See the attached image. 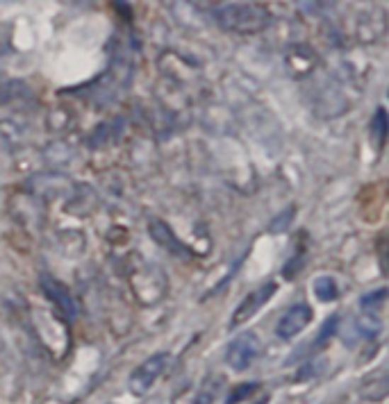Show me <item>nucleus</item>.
<instances>
[{
	"label": "nucleus",
	"mask_w": 389,
	"mask_h": 404,
	"mask_svg": "<svg viewBox=\"0 0 389 404\" xmlns=\"http://www.w3.org/2000/svg\"><path fill=\"white\" fill-rule=\"evenodd\" d=\"M312 318H315V311H312V307L308 302L291 304V307L283 316H280V321L276 325L278 338H285V341H289V338L298 336L312 323Z\"/></svg>",
	"instance_id": "obj_4"
},
{
	"label": "nucleus",
	"mask_w": 389,
	"mask_h": 404,
	"mask_svg": "<svg viewBox=\"0 0 389 404\" xmlns=\"http://www.w3.org/2000/svg\"><path fill=\"white\" fill-rule=\"evenodd\" d=\"M214 396H216V393H214L212 388H208V391H203V393H201L198 400L193 402V404H212V402H214Z\"/></svg>",
	"instance_id": "obj_13"
},
{
	"label": "nucleus",
	"mask_w": 389,
	"mask_h": 404,
	"mask_svg": "<svg viewBox=\"0 0 389 404\" xmlns=\"http://www.w3.org/2000/svg\"><path fill=\"white\" fill-rule=\"evenodd\" d=\"M219 25L232 32H257L269 25L271 14L269 9L262 5H253V3H228L216 7L214 12Z\"/></svg>",
	"instance_id": "obj_1"
},
{
	"label": "nucleus",
	"mask_w": 389,
	"mask_h": 404,
	"mask_svg": "<svg viewBox=\"0 0 389 404\" xmlns=\"http://www.w3.org/2000/svg\"><path fill=\"white\" fill-rule=\"evenodd\" d=\"M385 296H387V291H385V289H378V291L369 293V296H364V298H362V309H364V311H369V309L380 307L383 300H385Z\"/></svg>",
	"instance_id": "obj_12"
},
{
	"label": "nucleus",
	"mask_w": 389,
	"mask_h": 404,
	"mask_svg": "<svg viewBox=\"0 0 389 404\" xmlns=\"http://www.w3.org/2000/svg\"><path fill=\"white\" fill-rule=\"evenodd\" d=\"M312 291H315L317 300H321V302H332V300H337V296H339L337 279H334L332 275L315 277V282H312Z\"/></svg>",
	"instance_id": "obj_8"
},
{
	"label": "nucleus",
	"mask_w": 389,
	"mask_h": 404,
	"mask_svg": "<svg viewBox=\"0 0 389 404\" xmlns=\"http://www.w3.org/2000/svg\"><path fill=\"white\" fill-rule=\"evenodd\" d=\"M41 291L46 293V298L50 302H55L62 311H67L69 316L78 313V302H75L73 293L67 287H64L62 282L52 279L50 275H41Z\"/></svg>",
	"instance_id": "obj_6"
},
{
	"label": "nucleus",
	"mask_w": 389,
	"mask_h": 404,
	"mask_svg": "<svg viewBox=\"0 0 389 404\" xmlns=\"http://www.w3.org/2000/svg\"><path fill=\"white\" fill-rule=\"evenodd\" d=\"M337 325H339V318H337V316H330V318H328L326 323H323V327H321L319 338H317V345L328 343V338L334 336V332H337Z\"/></svg>",
	"instance_id": "obj_11"
},
{
	"label": "nucleus",
	"mask_w": 389,
	"mask_h": 404,
	"mask_svg": "<svg viewBox=\"0 0 389 404\" xmlns=\"http://www.w3.org/2000/svg\"><path fill=\"white\" fill-rule=\"evenodd\" d=\"M278 289L276 282H264L262 287H257L255 291H251L248 296L239 302V307L235 309L232 313V321H230V327H239L242 323L251 321L253 316L264 307V304L274 298V293Z\"/></svg>",
	"instance_id": "obj_5"
},
{
	"label": "nucleus",
	"mask_w": 389,
	"mask_h": 404,
	"mask_svg": "<svg viewBox=\"0 0 389 404\" xmlns=\"http://www.w3.org/2000/svg\"><path fill=\"white\" fill-rule=\"evenodd\" d=\"M167 364H169L167 352H159V354H153L150 359H146V362L130 375V381H128L130 393L137 398H144L146 393L157 384V379L162 377V373H164Z\"/></svg>",
	"instance_id": "obj_2"
},
{
	"label": "nucleus",
	"mask_w": 389,
	"mask_h": 404,
	"mask_svg": "<svg viewBox=\"0 0 389 404\" xmlns=\"http://www.w3.org/2000/svg\"><path fill=\"white\" fill-rule=\"evenodd\" d=\"M259 350H262V343L253 332H244L242 336H237L230 341L228 350H225V364L232 370H246L251 368V364L257 359Z\"/></svg>",
	"instance_id": "obj_3"
},
{
	"label": "nucleus",
	"mask_w": 389,
	"mask_h": 404,
	"mask_svg": "<svg viewBox=\"0 0 389 404\" xmlns=\"http://www.w3.org/2000/svg\"><path fill=\"white\" fill-rule=\"evenodd\" d=\"M371 137L376 139L378 146H383L387 139V112L383 107H378V112L371 121Z\"/></svg>",
	"instance_id": "obj_9"
},
{
	"label": "nucleus",
	"mask_w": 389,
	"mask_h": 404,
	"mask_svg": "<svg viewBox=\"0 0 389 404\" xmlns=\"http://www.w3.org/2000/svg\"><path fill=\"white\" fill-rule=\"evenodd\" d=\"M255 391H259V384L257 381H248V384H239V386H235L230 391V396L225 398V404H237V402H242L246 398H251Z\"/></svg>",
	"instance_id": "obj_10"
},
{
	"label": "nucleus",
	"mask_w": 389,
	"mask_h": 404,
	"mask_svg": "<svg viewBox=\"0 0 389 404\" xmlns=\"http://www.w3.org/2000/svg\"><path fill=\"white\" fill-rule=\"evenodd\" d=\"M255 404H269V398H262V400H257Z\"/></svg>",
	"instance_id": "obj_14"
},
{
	"label": "nucleus",
	"mask_w": 389,
	"mask_h": 404,
	"mask_svg": "<svg viewBox=\"0 0 389 404\" xmlns=\"http://www.w3.org/2000/svg\"><path fill=\"white\" fill-rule=\"evenodd\" d=\"M148 232H150V236H153V241L157 246H162L164 250H169V253L180 255V257L189 255V250L185 248V243H182L180 238L173 234V229L164 221H159V218H153V221L148 223Z\"/></svg>",
	"instance_id": "obj_7"
}]
</instances>
